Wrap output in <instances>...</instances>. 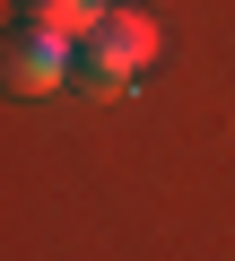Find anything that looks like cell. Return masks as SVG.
<instances>
[{
    "mask_svg": "<svg viewBox=\"0 0 235 261\" xmlns=\"http://www.w3.org/2000/svg\"><path fill=\"white\" fill-rule=\"evenodd\" d=\"M0 70H9L18 96H53V87H79V44L53 35V27H18L9 53H0Z\"/></svg>",
    "mask_w": 235,
    "mask_h": 261,
    "instance_id": "cell-2",
    "label": "cell"
},
{
    "mask_svg": "<svg viewBox=\"0 0 235 261\" xmlns=\"http://www.w3.org/2000/svg\"><path fill=\"white\" fill-rule=\"evenodd\" d=\"M148 61H157V18H148V9H113V18L79 44V96H122Z\"/></svg>",
    "mask_w": 235,
    "mask_h": 261,
    "instance_id": "cell-1",
    "label": "cell"
},
{
    "mask_svg": "<svg viewBox=\"0 0 235 261\" xmlns=\"http://www.w3.org/2000/svg\"><path fill=\"white\" fill-rule=\"evenodd\" d=\"M18 18H27V27H53V35H70V44H87V35L113 18V0H18Z\"/></svg>",
    "mask_w": 235,
    "mask_h": 261,
    "instance_id": "cell-3",
    "label": "cell"
}]
</instances>
